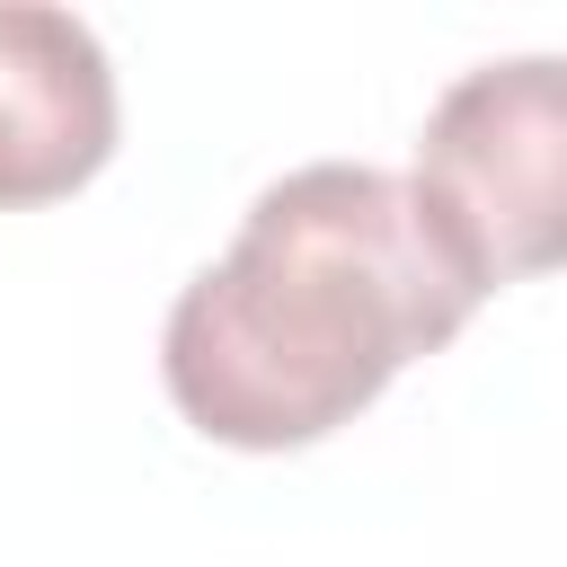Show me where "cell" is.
<instances>
[{
	"mask_svg": "<svg viewBox=\"0 0 567 567\" xmlns=\"http://www.w3.org/2000/svg\"><path fill=\"white\" fill-rule=\"evenodd\" d=\"M487 284L434 204L363 159L275 177L239 239L177 292L159 381L230 452H301L354 425L416 354L452 346Z\"/></svg>",
	"mask_w": 567,
	"mask_h": 567,
	"instance_id": "1",
	"label": "cell"
},
{
	"mask_svg": "<svg viewBox=\"0 0 567 567\" xmlns=\"http://www.w3.org/2000/svg\"><path fill=\"white\" fill-rule=\"evenodd\" d=\"M408 186L487 292L567 266V62L523 53L461 71L416 133Z\"/></svg>",
	"mask_w": 567,
	"mask_h": 567,
	"instance_id": "2",
	"label": "cell"
},
{
	"mask_svg": "<svg viewBox=\"0 0 567 567\" xmlns=\"http://www.w3.org/2000/svg\"><path fill=\"white\" fill-rule=\"evenodd\" d=\"M115 151L106 44L44 0H0V213L62 204Z\"/></svg>",
	"mask_w": 567,
	"mask_h": 567,
	"instance_id": "3",
	"label": "cell"
}]
</instances>
